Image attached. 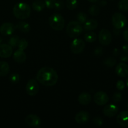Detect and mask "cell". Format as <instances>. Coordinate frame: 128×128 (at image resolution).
Here are the masks:
<instances>
[{"label":"cell","instance_id":"obj_33","mask_svg":"<svg viewBox=\"0 0 128 128\" xmlns=\"http://www.w3.org/2000/svg\"><path fill=\"white\" fill-rule=\"evenodd\" d=\"M56 1V0H44L45 6L49 9L54 8Z\"/></svg>","mask_w":128,"mask_h":128},{"label":"cell","instance_id":"obj_13","mask_svg":"<svg viewBox=\"0 0 128 128\" xmlns=\"http://www.w3.org/2000/svg\"><path fill=\"white\" fill-rule=\"evenodd\" d=\"M12 54V48L10 44H0V57L2 58H10Z\"/></svg>","mask_w":128,"mask_h":128},{"label":"cell","instance_id":"obj_9","mask_svg":"<svg viewBox=\"0 0 128 128\" xmlns=\"http://www.w3.org/2000/svg\"><path fill=\"white\" fill-rule=\"evenodd\" d=\"M94 101L97 105L103 106L108 102L109 96L105 92L100 91L95 93L94 96Z\"/></svg>","mask_w":128,"mask_h":128},{"label":"cell","instance_id":"obj_27","mask_svg":"<svg viewBox=\"0 0 128 128\" xmlns=\"http://www.w3.org/2000/svg\"><path fill=\"white\" fill-rule=\"evenodd\" d=\"M100 7L97 5H92L89 9V12L92 16H98L100 14Z\"/></svg>","mask_w":128,"mask_h":128},{"label":"cell","instance_id":"obj_30","mask_svg":"<svg viewBox=\"0 0 128 128\" xmlns=\"http://www.w3.org/2000/svg\"><path fill=\"white\" fill-rule=\"evenodd\" d=\"M28 46V42L25 39H21V40H20L18 45L19 50L24 51V50L27 48Z\"/></svg>","mask_w":128,"mask_h":128},{"label":"cell","instance_id":"obj_4","mask_svg":"<svg viewBox=\"0 0 128 128\" xmlns=\"http://www.w3.org/2000/svg\"><path fill=\"white\" fill-rule=\"evenodd\" d=\"M49 24L52 30L61 31L64 27L65 21L62 15L58 13H54L49 18Z\"/></svg>","mask_w":128,"mask_h":128},{"label":"cell","instance_id":"obj_12","mask_svg":"<svg viewBox=\"0 0 128 128\" xmlns=\"http://www.w3.org/2000/svg\"><path fill=\"white\" fill-rule=\"evenodd\" d=\"M25 122L26 124L31 127L38 128L40 126L41 121L40 117L36 114H30L25 118Z\"/></svg>","mask_w":128,"mask_h":128},{"label":"cell","instance_id":"obj_10","mask_svg":"<svg viewBox=\"0 0 128 128\" xmlns=\"http://www.w3.org/2000/svg\"><path fill=\"white\" fill-rule=\"evenodd\" d=\"M16 26L11 22H4L0 26V33L4 36H9L14 32Z\"/></svg>","mask_w":128,"mask_h":128},{"label":"cell","instance_id":"obj_35","mask_svg":"<svg viewBox=\"0 0 128 128\" xmlns=\"http://www.w3.org/2000/svg\"><path fill=\"white\" fill-rule=\"evenodd\" d=\"M93 122L96 126H100L103 124V120L101 117H96L95 118H94Z\"/></svg>","mask_w":128,"mask_h":128},{"label":"cell","instance_id":"obj_1","mask_svg":"<svg viewBox=\"0 0 128 128\" xmlns=\"http://www.w3.org/2000/svg\"><path fill=\"white\" fill-rule=\"evenodd\" d=\"M58 74L54 69L50 67H43L36 74V80L41 84L46 86H52L58 81Z\"/></svg>","mask_w":128,"mask_h":128},{"label":"cell","instance_id":"obj_6","mask_svg":"<svg viewBox=\"0 0 128 128\" xmlns=\"http://www.w3.org/2000/svg\"><path fill=\"white\" fill-rule=\"evenodd\" d=\"M99 42L104 46L109 45L112 41V34L109 30L102 29L100 30L98 35Z\"/></svg>","mask_w":128,"mask_h":128},{"label":"cell","instance_id":"obj_3","mask_svg":"<svg viewBox=\"0 0 128 128\" xmlns=\"http://www.w3.org/2000/svg\"><path fill=\"white\" fill-rule=\"evenodd\" d=\"M83 27L81 23L76 21H70L66 27V33L71 38H76L82 33Z\"/></svg>","mask_w":128,"mask_h":128},{"label":"cell","instance_id":"obj_17","mask_svg":"<svg viewBox=\"0 0 128 128\" xmlns=\"http://www.w3.org/2000/svg\"><path fill=\"white\" fill-rule=\"evenodd\" d=\"M13 59L18 63H23L26 60V55L25 52H24V51L18 50L17 51L14 52Z\"/></svg>","mask_w":128,"mask_h":128},{"label":"cell","instance_id":"obj_46","mask_svg":"<svg viewBox=\"0 0 128 128\" xmlns=\"http://www.w3.org/2000/svg\"><path fill=\"white\" fill-rule=\"evenodd\" d=\"M127 107H128V106H127Z\"/></svg>","mask_w":128,"mask_h":128},{"label":"cell","instance_id":"obj_37","mask_svg":"<svg viewBox=\"0 0 128 128\" xmlns=\"http://www.w3.org/2000/svg\"><path fill=\"white\" fill-rule=\"evenodd\" d=\"M103 52V50L101 47H97L94 50V54L96 56H101Z\"/></svg>","mask_w":128,"mask_h":128},{"label":"cell","instance_id":"obj_2","mask_svg":"<svg viewBox=\"0 0 128 128\" xmlns=\"http://www.w3.org/2000/svg\"><path fill=\"white\" fill-rule=\"evenodd\" d=\"M14 16L20 20H26L28 18L31 14V8L25 2H18L13 8Z\"/></svg>","mask_w":128,"mask_h":128},{"label":"cell","instance_id":"obj_39","mask_svg":"<svg viewBox=\"0 0 128 128\" xmlns=\"http://www.w3.org/2000/svg\"><path fill=\"white\" fill-rule=\"evenodd\" d=\"M122 35H123L124 40L126 42H128V28L125 29L124 31H123Z\"/></svg>","mask_w":128,"mask_h":128},{"label":"cell","instance_id":"obj_5","mask_svg":"<svg viewBox=\"0 0 128 128\" xmlns=\"http://www.w3.org/2000/svg\"><path fill=\"white\" fill-rule=\"evenodd\" d=\"M127 18L123 14L116 12L112 16V22L114 27L120 30L124 27L127 24Z\"/></svg>","mask_w":128,"mask_h":128},{"label":"cell","instance_id":"obj_11","mask_svg":"<svg viewBox=\"0 0 128 128\" xmlns=\"http://www.w3.org/2000/svg\"><path fill=\"white\" fill-rule=\"evenodd\" d=\"M119 108L118 106L113 104H110L107 105L104 108L102 112H103L104 115L106 116V117L112 118L117 114Z\"/></svg>","mask_w":128,"mask_h":128},{"label":"cell","instance_id":"obj_14","mask_svg":"<svg viewBox=\"0 0 128 128\" xmlns=\"http://www.w3.org/2000/svg\"><path fill=\"white\" fill-rule=\"evenodd\" d=\"M116 72L118 76L121 78H126L128 76V65L125 62H120L117 65Z\"/></svg>","mask_w":128,"mask_h":128},{"label":"cell","instance_id":"obj_22","mask_svg":"<svg viewBox=\"0 0 128 128\" xmlns=\"http://www.w3.org/2000/svg\"><path fill=\"white\" fill-rule=\"evenodd\" d=\"M44 1L42 0H36L33 2L32 4V7L34 10L36 11H41L44 9L45 8Z\"/></svg>","mask_w":128,"mask_h":128},{"label":"cell","instance_id":"obj_8","mask_svg":"<svg viewBox=\"0 0 128 128\" xmlns=\"http://www.w3.org/2000/svg\"><path fill=\"white\" fill-rule=\"evenodd\" d=\"M39 84L38 81L34 79H31L29 80L26 86V93L31 96H35L39 91Z\"/></svg>","mask_w":128,"mask_h":128},{"label":"cell","instance_id":"obj_21","mask_svg":"<svg viewBox=\"0 0 128 128\" xmlns=\"http://www.w3.org/2000/svg\"><path fill=\"white\" fill-rule=\"evenodd\" d=\"M16 28L22 32H28L30 31V25L26 22H19L16 25Z\"/></svg>","mask_w":128,"mask_h":128},{"label":"cell","instance_id":"obj_45","mask_svg":"<svg viewBox=\"0 0 128 128\" xmlns=\"http://www.w3.org/2000/svg\"><path fill=\"white\" fill-rule=\"evenodd\" d=\"M2 38H1L0 37V44H1V42H2Z\"/></svg>","mask_w":128,"mask_h":128},{"label":"cell","instance_id":"obj_31","mask_svg":"<svg viewBox=\"0 0 128 128\" xmlns=\"http://www.w3.org/2000/svg\"><path fill=\"white\" fill-rule=\"evenodd\" d=\"M10 80L12 83L16 84L20 81V76L18 73H12L10 75Z\"/></svg>","mask_w":128,"mask_h":128},{"label":"cell","instance_id":"obj_41","mask_svg":"<svg viewBox=\"0 0 128 128\" xmlns=\"http://www.w3.org/2000/svg\"><path fill=\"white\" fill-rule=\"evenodd\" d=\"M122 50L124 53L128 54V44H125L122 46Z\"/></svg>","mask_w":128,"mask_h":128},{"label":"cell","instance_id":"obj_28","mask_svg":"<svg viewBox=\"0 0 128 128\" xmlns=\"http://www.w3.org/2000/svg\"><path fill=\"white\" fill-rule=\"evenodd\" d=\"M77 20L80 23L84 24L88 20V16L84 12H80L77 14Z\"/></svg>","mask_w":128,"mask_h":128},{"label":"cell","instance_id":"obj_23","mask_svg":"<svg viewBox=\"0 0 128 128\" xmlns=\"http://www.w3.org/2000/svg\"><path fill=\"white\" fill-rule=\"evenodd\" d=\"M97 39V35L95 32H88L85 34L84 40L88 42H93Z\"/></svg>","mask_w":128,"mask_h":128},{"label":"cell","instance_id":"obj_16","mask_svg":"<svg viewBox=\"0 0 128 128\" xmlns=\"http://www.w3.org/2000/svg\"><path fill=\"white\" fill-rule=\"evenodd\" d=\"M90 114L84 111H81L78 112L75 116V121L80 124H85L90 120Z\"/></svg>","mask_w":128,"mask_h":128},{"label":"cell","instance_id":"obj_24","mask_svg":"<svg viewBox=\"0 0 128 128\" xmlns=\"http://www.w3.org/2000/svg\"><path fill=\"white\" fill-rule=\"evenodd\" d=\"M20 40V37L18 36H17V35H14V36L10 38V39L9 40L8 43L12 48L18 47V45Z\"/></svg>","mask_w":128,"mask_h":128},{"label":"cell","instance_id":"obj_26","mask_svg":"<svg viewBox=\"0 0 128 128\" xmlns=\"http://www.w3.org/2000/svg\"><path fill=\"white\" fill-rule=\"evenodd\" d=\"M78 5V0H66V6L70 10H74Z\"/></svg>","mask_w":128,"mask_h":128},{"label":"cell","instance_id":"obj_44","mask_svg":"<svg viewBox=\"0 0 128 128\" xmlns=\"http://www.w3.org/2000/svg\"><path fill=\"white\" fill-rule=\"evenodd\" d=\"M126 86H127V87L128 88V78H127V80H126Z\"/></svg>","mask_w":128,"mask_h":128},{"label":"cell","instance_id":"obj_7","mask_svg":"<svg viewBox=\"0 0 128 128\" xmlns=\"http://www.w3.org/2000/svg\"><path fill=\"white\" fill-rule=\"evenodd\" d=\"M85 47V43L81 39H74L72 41L70 46V49L72 53L78 54L83 51Z\"/></svg>","mask_w":128,"mask_h":128},{"label":"cell","instance_id":"obj_32","mask_svg":"<svg viewBox=\"0 0 128 128\" xmlns=\"http://www.w3.org/2000/svg\"><path fill=\"white\" fill-rule=\"evenodd\" d=\"M64 6V2L61 0H56V2L54 4V8H55L57 10H61Z\"/></svg>","mask_w":128,"mask_h":128},{"label":"cell","instance_id":"obj_19","mask_svg":"<svg viewBox=\"0 0 128 128\" xmlns=\"http://www.w3.org/2000/svg\"><path fill=\"white\" fill-rule=\"evenodd\" d=\"M98 26V22L96 20L91 19V20H87L84 25V30L86 31H92L96 30Z\"/></svg>","mask_w":128,"mask_h":128},{"label":"cell","instance_id":"obj_43","mask_svg":"<svg viewBox=\"0 0 128 128\" xmlns=\"http://www.w3.org/2000/svg\"><path fill=\"white\" fill-rule=\"evenodd\" d=\"M89 1H90V2H92V3H94V2H97L98 1V0H88Z\"/></svg>","mask_w":128,"mask_h":128},{"label":"cell","instance_id":"obj_40","mask_svg":"<svg viewBox=\"0 0 128 128\" xmlns=\"http://www.w3.org/2000/svg\"><path fill=\"white\" fill-rule=\"evenodd\" d=\"M97 2H98V4L101 6H104L107 4V1L106 0H98Z\"/></svg>","mask_w":128,"mask_h":128},{"label":"cell","instance_id":"obj_25","mask_svg":"<svg viewBox=\"0 0 128 128\" xmlns=\"http://www.w3.org/2000/svg\"><path fill=\"white\" fill-rule=\"evenodd\" d=\"M118 8L123 12L128 11V0H120L118 3Z\"/></svg>","mask_w":128,"mask_h":128},{"label":"cell","instance_id":"obj_15","mask_svg":"<svg viewBox=\"0 0 128 128\" xmlns=\"http://www.w3.org/2000/svg\"><path fill=\"white\" fill-rule=\"evenodd\" d=\"M118 123L122 128L128 127V111H124L120 112L116 118Z\"/></svg>","mask_w":128,"mask_h":128},{"label":"cell","instance_id":"obj_42","mask_svg":"<svg viewBox=\"0 0 128 128\" xmlns=\"http://www.w3.org/2000/svg\"><path fill=\"white\" fill-rule=\"evenodd\" d=\"M113 52H114V54L115 55H118V53H119V50H118V49L116 48L114 50Z\"/></svg>","mask_w":128,"mask_h":128},{"label":"cell","instance_id":"obj_36","mask_svg":"<svg viewBox=\"0 0 128 128\" xmlns=\"http://www.w3.org/2000/svg\"><path fill=\"white\" fill-rule=\"evenodd\" d=\"M116 88H118V90H119L120 91H122L124 90V89L125 88V84L121 80H120L117 82L116 83Z\"/></svg>","mask_w":128,"mask_h":128},{"label":"cell","instance_id":"obj_20","mask_svg":"<svg viewBox=\"0 0 128 128\" xmlns=\"http://www.w3.org/2000/svg\"><path fill=\"white\" fill-rule=\"evenodd\" d=\"M10 65L6 61H0V76H6L10 72Z\"/></svg>","mask_w":128,"mask_h":128},{"label":"cell","instance_id":"obj_34","mask_svg":"<svg viewBox=\"0 0 128 128\" xmlns=\"http://www.w3.org/2000/svg\"><path fill=\"white\" fill-rule=\"evenodd\" d=\"M122 96L121 94V93L120 92H115L113 94V96H112V100L114 102H118L122 100Z\"/></svg>","mask_w":128,"mask_h":128},{"label":"cell","instance_id":"obj_38","mask_svg":"<svg viewBox=\"0 0 128 128\" xmlns=\"http://www.w3.org/2000/svg\"><path fill=\"white\" fill-rule=\"evenodd\" d=\"M121 61H124V62H128V54L123 52L121 56Z\"/></svg>","mask_w":128,"mask_h":128},{"label":"cell","instance_id":"obj_18","mask_svg":"<svg viewBox=\"0 0 128 128\" xmlns=\"http://www.w3.org/2000/svg\"><path fill=\"white\" fill-rule=\"evenodd\" d=\"M91 101V96L90 93L83 92L80 94L78 96V101L81 104L87 105L90 103Z\"/></svg>","mask_w":128,"mask_h":128},{"label":"cell","instance_id":"obj_29","mask_svg":"<svg viewBox=\"0 0 128 128\" xmlns=\"http://www.w3.org/2000/svg\"><path fill=\"white\" fill-rule=\"evenodd\" d=\"M116 63V60L114 58H108L106 59L105 61H104V64L107 67L111 68L114 66Z\"/></svg>","mask_w":128,"mask_h":128}]
</instances>
